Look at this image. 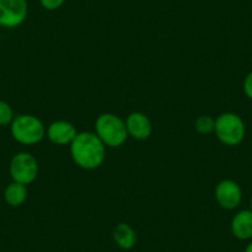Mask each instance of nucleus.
I'll list each match as a JSON object with an SVG mask.
<instances>
[{
  "label": "nucleus",
  "instance_id": "nucleus-1",
  "mask_svg": "<svg viewBox=\"0 0 252 252\" xmlns=\"http://www.w3.org/2000/svg\"><path fill=\"white\" fill-rule=\"evenodd\" d=\"M106 147L95 132H78L71 144V157L82 169L93 171L99 168L105 159Z\"/></svg>",
  "mask_w": 252,
  "mask_h": 252
},
{
  "label": "nucleus",
  "instance_id": "nucleus-10",
  "mask_svg": "<svg viewBox=\"0 0 252 252\" xmlns=\"http://www.w3.org/2000/svg\"><path fill=\"white\" fill-rule=\"evenodd\" d=\"M231 232L236 239L250 240L252 239V212L251 210H241L236 213L235 217L232 218L231 224Z\"/></svg>",
  "mask_w": 252,
  "mask_h": 252
},
{
  "label": "nucleus",
  "instance_id": "nucleus-8",
  "mask_svg": "<svg viewBox=\"0 0 252 252\" xmlns=\"http://www.w3.org/2000/svg\"><path fill=\"white\" fill-rule=\"evenodd\" d=\"M76 126L67 120H56L48 125L46 135L52 144L58 146L71 145L77 136Z\"/></svg>",
  "mask_w": 252,
  "mask_h": 252
},
{
  "label": "nucleus",
  "instance_id": "nucleus-3",
  "mask_svg": "<svg viewBox=\"0 0 252 252\" xmlns=\"http://www.w3.org/2000/svg\"><path fill=\"white\" fill-rule=\"evenodd\" d=\"M95 134L105 147H120L125 144L129 135L125 121L113 113H104L95 121Z\"/></svg>",
  "mask_w": 252,
  "mask_h": 252
},
{
  "label": "nucleus",
  "instance_id": "nucleus-15",
  "mask_svg": "<svg viewBox=\"0 0 252 252\" xmlns=\"http://www.w3.org/2000/svg\"><path fill=\"white\" fill-rule=\"evenodd\" d=\"M66 3V0H40V4L45 10L53 11L60 9L63 4Z\"/></svg>",
  "mask_w": 252,
  "mask_h": 252
},
{
  "label": "nucleus",
  "instance_id": "nucleus-9",
  "mask_svg": "<svg viewBox=\"0 0 252 252\" xmlns=\"http://www.w3.org/2000/svg\"><path fill=\"white\" fill-rule=\"evenodd\" d=\"M125 125L127 135L137 141L147 140L152 134L151 120L146 114L141 113V111H134V113L129 114L125 120Z\"/></svg>",
  "mask_w": 252,
  "mask_h": 252
},
{
  "label": "nucleus",
  "instance_id": "nucleus-12",
  "mask_svg": "<svg viewBox=\"0 0 252 252\" xmlns=\"http://www.w3.org/2000/svg\"><path fill=\"white\" fill-rule=\"evenodd\" d=\"M3 197L6 204L10 205V207H21L28 199V188H26L25 184L13 181L5 187Z\"/></svg>",
  "mask_w": 252,
  "mask_h": 252
},
{
  "label": "nucleus",
  "instance_id": "nucleus-16",
  "mask_svg": "<svg viewBox=\"0 0 252 252\" xmlns=\"http://www.w3.org/2000/svg\"><path fill=\"white\" fill-rule=\"evenodd\" d=\"M244 93L246 96L252 100V72H250L244 81Z\"/></svg>",
  "mask_w": 252,
  "mask_h": 252
},
{
  "label": "nucleus",
  "instance_id": "nucleus-5",
  "mask_svg": "<svg viewBox=\"0 0 252 252\" xmlns=\"http://www.w3.org/2000/svg\"><path fill=\"white\" fill-rule=\"evenodd\" d=\"M9 173L14 182L31 184L38 176V162L29 152H18L14 155L9 164Z\"/></svg>",
  "mask_w": 252,
  "mask_h": 252
},
{
  "label": "nucleus",
  "instance_id": "nucleus-18",
  "mask_svg": "<svg viewBox=\"0 0 252 252\" xmlns=\"http://www.w3.org/2000/svg\"><path fill=\"white\" fill-rule=\"evenodd\" d=\"M250 210L252 212V198H251V200H250Z\"/></svg>",
  "mask_w": 252,
  "mask_h": 252
},
{
  "label": "nucleus",
  "instance_id": "nucleus-11",
  "mask_svg": "<svg viewBox=\"0 0 252 252\" xmlns=\"http://www.w3.org/2000/svg\"><path fill=\"white\" fill-rule=\"evenodd\" d=\"M113 240L116 246L127 251L136 245L137 235L131 225L126 222H119L113 230Z\"/></svg>",
  "mask_w": 252,
  "mask_h": 252
},
{
  "label": "nucleus",
  "instance_id": "nucleus-13",
  "mask_svg": "<svg viewBox=\"0 0 252 252\" xmlns=\"http://www.w3.org/2000/svg\"><path fill=\"white\" fill-rule=\"evenodd\" d=\"M194 129L200 135H209L214 132L215 129V119L209 115H202L195 120Z\"/></svg>",
  "mask_w": 252,
  "mask_h": 252
},
{
  "label": "nucleus",
  "instance_id": "nucleus-4",
  "mask_svg": "<svg viewBox=\"0 0 252 252\" xmlns=\"http://www.w3.org/2000/svg\"><path fill=\"white\" fill-rule=\"evenodd\" d=\"M215 135L221 144L236 146L245 139L246 127L244 120L235 113H222L215 119Z\"/></svg>",
  "mask_w": 252,
  "mask_h": 252
},
{
  "label": "nucleus",
  "instance_id": "nucleus-6",
  "mask_svg": "<svg viewBox=\"0 0 252 252\" xmlns=\"http://www.w3.org/2000/svg\"><path fill=\"white\" fill-rule=\"evenodd\" d=\"M28 0H0V26L15 29L28 18Z\"/></svg>",
  "mask_w": 252,
  "mask_h": 252
},
{
  "label": "nucleus",
  "instance_id": "nucleus-2",
  "mask_svg": "<svg viewBox=\"0 0 252 252\" xmlns=\"http://www.w3.org/2000/svg\"><path fill=\"white\" fill-rule=\"evenodd\" d=\"M10 132L16 142L25 146H32L42 141L46 136V127L37 116L20 114L11 121Z\"/></svg>",
  "mask_w": 252,
  "mask_h": 252
},
{
  "label": "nucleus",
  "instance_id": "nucleus-7",
  "mask_svg": "<svg viewBox=\"0 0 252 252\" xmlns=\"http://www.w3.org/2000/svg\"><path fill=\"white\" fill-rule=\"evenodd\" d=\"M215 200L226 210L236 209L242 200V190L232 179H222L215 187Z\"/></svg>",
  "mask_w": 252,
  "mask_h": 252
},
{
  "label": "nucleus",
  "instance_id": "nucleus-14",
  "mask_svg": "<svg viewBox=\"0 0 252 252\" xmlns=\"http://www.w3.org/2000/svg\"><path fill=\"white\" fill-rule=\"evenodd\" d=\"M14 118L15 115H14V110L10 104L0 99V126L10 125Z\"/></svg>",
  "mask_w": 252,
  "mask_h": 252
},
{
  "label": "nucleus",
  "instance_id": "nucleus-19",
  "mask_svg": "<svg viewBox=\"0 0 252 252\" xmlns=\"http://www.w3.org/2000/svg\"><path fill=\"white\" fill-rule=\"evenodd\" d=\"M251 58H252V57H251Z\"/></svg>",
  "mask_w": 252,
  "mask_h": 252
},
{
  "label": "nucleus",
  "instance_id": "nucleus-17",
  "mask_svg": "<svg viewBox=\"0 0 252 252\" xmlns=\"http://www.w3.org/2000/svg\"><path fill=\"white\" fill-rule=\"evenodd\" d=\"M244 252H252V242H250V244L247 245L246 249H245Z\"/></svg>",
  "mask_w": 252,
  "mask_h": 252
}]
</instances>
